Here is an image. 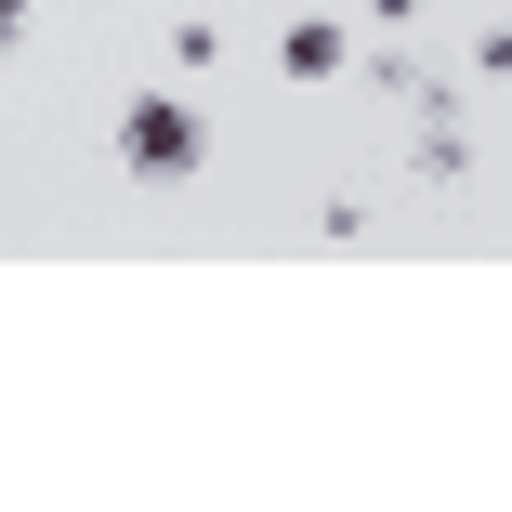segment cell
I'll return each instance as SVG.
<instances>
[{
    "mask_svg": "<svg viewBox=\"0 0 512 512\" xmlns=\"http://www.w3.org/2000/svg\"><path fill=\"white\" fill-rule=\"evenodd\" d=\"M119 158H132L145 184H184L197 158H211V119H197L184 92H145V106H119Z\"/></svg>",
    "mask_w": 512,
    "mask_h": 512,
    "instance_id": "cell-1",
    "label": "cell"
},
{
    "mask_svg": "<svg viewBox=\"0 0 512 512\" xmlns=\"http://www.w3.org/2000/svg\"><path fill=\"white\" fill-rule=\"evenodd\" d=\"M276 66H289V79H342V27H329V14H302V27L276 40Z\"/></svg>",
    "mask_w": 512,
    "mask_h": 512,
    "instance_id": "cell-2",
    "label": "cell"
},
{
    "mask_svg": "<svg viewBox=\"0 0 512 512\" xmlns=\"http://www.w3.org/2000/svg\"><path fill=\"white\" fill-rule=\"evenodd\" d=\"M368 14H421V0H368Z\"/></svg>",
    "mask_w": 512,
    "mask_h": 512,
    "instance_id": "cell-3",
    "label": "cell"
}]
</instances>
